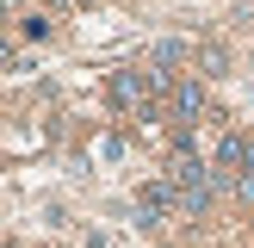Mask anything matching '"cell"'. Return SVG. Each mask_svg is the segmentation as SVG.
Returning <instances> with one entry per match:
<instances>
[{"mask_svg": "<svg viewBox=\"0 0 254 248\" xmlns=\"http://www.w3.org/2000/svg\"><path fill=\"white\" fill-rule=\"evenodd\" d=\"M19 6H25V0H19Z\"/></svg>", "mask_w": 254, "mask_h": 248, "instance_id": "30bf717a", "label": "cell"}, {"mask_svg": "<svg viewBox=\"0 0 254 248\" xmlns=\"http://www.w3.org/2000/svg\"><path fill=\"white\" fill-rule=\"evenodd\" d=\"M236 198H242V205H254V174H242V180H236Z\"/></svg>", "mask_w": 254, "mask_h": 248, "instance_id": "ba28073f", "label": "cell"}, {"mask_svg": "<svg viewBox=\"0 0 254 248\" xmlns=\"http://www.w3.org/2000/svg\"><path fill=\"white\" fill-rule=\"evenodd\" d=\"M248 149H254V143H242L236 130H230V136L217 143V161H211V174H217V186H230V174H242V168H248Z\"/></svg>", "mask_w": 254, "mask_h": 248, "instance_id": "3957f363", "label": "cell"}, {"mask_svg": "<svg viewBox=\"0 0 254 248\" xmlns=\"http://www.w3.org/2000/svg\"><path fill=\"white\" fill-rule=\"evenodd\" d=\"M198 81H205V74H180V81H174V118L180 124H192L198 112H205V87Z\"/></svg>", "mask_w": 254, "mask_h": 248, "instance_id": "277c9868", "label": "cell"}, {"mask_svg": "<svg viewBox=\"0 0 254 248\" xmlns=\"http://www.w3.org/2000/svg\"><path fill=\"white\" fill-rule=\"evenodd\" d=\"M223 68H230V50H223V44H205V50H198V74H205V81L223 74Z\"/></svg>", "mask_w": 254, "mask_h": 248, "instance_id": "8992f818", "label": "cell"}, {"mask_svg": "<svg viewBox=\"0 0 254 248\" xmlns=\"http://www.w3.org/2000/svg\"><path fill=\"white\" fill-rule=\"evenodd\" d=\"M19 31L37 44V37H50V19H44V12H25V19H19Z\"/></svg>", "mask_w": 254, "mask_h": 248, "instance_id": "52a82bcc", "label": "cell"}, {"mask_svg": "<svg viewBox=\"0 0 254 248\" xmlns=\"http://www.w3.org/2000/svg\"><path fill=\"white\" fill-rule=\"evenodd\" d=\"M106 93H112V106H118V112L130 106V112H136L143 124L155 118V112H149V74H136V68H118V74L106 81Z\"/></svg>", "mask_w": 254, "mask_h": 248, "instance_id": "6da1fadb", "label": "cell"}, {"mask_svg": "<svg viewBox=\"0 0 254 248\" xmlns=\"http://www.w3.org/2000/svg\"><path fill=\"white\" fill-rule=\"evenodd\" d=\"M174 205H180V198H174L168 180H161V186H143V192H136V223H143V230H161Z\"/></svg>", "mask_w": 254, "mask_h": 248, "instance_id": "7a4b0ae2", "label": "cell"}, {"mask_svg": "<svg viewBox=\"0 0 254 248\" xmlns=\"http://www.w3.org/2000/svg\"><path fill=\"white\" fill-rule=\"evenodd\" d=\"M168 186H174V180H168ZM211 186H217V174H205V180H192V186H174V198H180L186 217H205V211H211Z\"/></svg>", "mask_w": 254, "mask_h": 248, "instance_id": "5b68a950", "label": "cell"}, {"mask_svg": "<svg viewBox=\"0 0 254 248\" xmlns=\"http://www.w3.org/2000/svg\"><path fill=\"white\" fill-rule=\"evenodd\" d=\"M74 6H93V0H74Z\"/></svg>", "mask_w": 254, "mask_h": 248, "instance_id": "9c48e42d", "label": "cell"}]
</instances>
